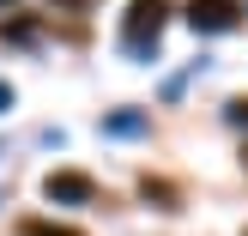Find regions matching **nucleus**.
<instances>
[{
    "instance_id": "8",
    "label": "nucleus",
    "mask_w": 248,
    "mask_h": 236,
    "mask_svg": "<svg viewBox=\"0 0 248 236\" xmlns=\"http://www.w3.org/2000/svg\"><path fill=\"white\" fill-rule=\"evenodd\" d=\"M242 236H248V230H242Z\"/></svg>"
},
{
    "instance_id": "6",
    "label": "nucleus",
    "mask_w": 248,
    "mask_h": 236,
    "mask_svg": "<svg viewBox=\"0 0 248 236\" xmlns=\"http://www.w3.org/2000/svg\"><path fill=\"white\" fill-rule=\"evenodd\" d=\"M6 109H12V85L0 79V115H6Z\"/></svg>"
},
{
    "instance_id": "2",
    "label": "nucleus",
    "mask_w": 248,
    "mask_h": 236,
    "mask_svg": "<svg viewBox=\"0 0 248 236\" xmlns=\"http://www.w3.org/2000/svg\"><path fill=\"white\" fill-rule=\"evenodd\" d=\"M236 18H242V0H188V24L206 36H224Z\"/></svg>"
},
{
    "instance_id": "4",
    "label": "nucleus",
    "mask_w": 248,
    "mask_h": 236,
    "mask_svg": "<svg viewBox=\"0 0 248 236\" xmlns=\"http://www.w3.org/2000/svg\"><path fill=\"white\" fill-rule=\"evenodd\" d=\"M152 121H145V109H115V115H103V133H115V140H133V133H145Z\"/></svg>"
},
{
    "instance_id": "1",
    "label": "nucleus",
    "mask_w": 248,
    "mask_h": 236,
    "mask_svg": "<svg viewBox=\"0 0 248 236\" xmlns=\"http://www.w3.org/2000/svg\"><path fill=\"white\" fill-rule=\"evenodd\" d=\"M164 18H170V0H133V6H127V24H121V48H127V55H152Z\"/></svg>"
},
{
    "instance_id": "7",
    "label": "nucleus",
    "mask_w": 248,
    "mask_h": 236,
    "mask_svg": "<svg viewBox=\"0 0 248 236\" xmlns=\"http://www.w3.org/2000/svg\"><path fill=\"white\" fill-rule=\"evenodd\" d=\"M0 6H6V0H0Z\"/></svg>"
},
{
    "instance_id": "5",
    "label": "nucleus",
    "mask_w": 248,
    "mask_h": 236,
    "mask_svg": "<svg viewBox=\"0 0 248 236\" xmlns=\"http://www.w3.org/2000/svg\"><path fill=\"white\" fill-rule=\"evenodd\" d=\"M230 121H236V127H248V97H242V103H230Z\"/></svg>"
},
{
    "instance_id": "3",
    "label": "nucleus",
    "mask_w": 248,
    "mask_h": 236,
    "mask_svg": "<svg viewBox=\"0 0 248 236\" xmlns=\"http://www.w3.org/2000/svg\"><path fill=\"white\" fill-rule=\"evenodd\" d=\"M43 194H48L55 206H85V200L97 194V182L79 176V170H48V176H43Z\"/></svg>"
}]
</instances>
